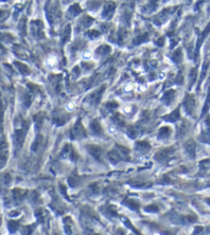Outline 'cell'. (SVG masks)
I'll list each match as a JSON object with an SVG mask.
<instances>
[{
  "label": "cell",
  "mask_w": 210,
  "mask_h": 235,
  "mask_svg": "<svg viewBox=\"0 0 210 235\" xmlns=\"http://www.w3.org/2000/svg\"><path fill=\"white\" fill-rule=\"evenodd\" d=\"M185 149H187V153L190 155L192 157L195 156V152H196V144L193 140H189V141L185 144Z\"/></svg>",
  "instance_id": "7a4b0ae2"
},
{
  "label": "cell",
  "mask_w": 210,
  "mask_h": 235,
  "mask_svg": "<svg viewBox=\"0 0 210 235\" xmlns=\"http://www.w3.org/2000/svg\"><path fill=\"white\" fill-rule=\"evenodd\" d=\"M91 127H92V130H93L95 133H97V134H101V133H102V128H101V126L99 124L98 121H94V122L92 123Z\"/></svg>",
  "instance_id": "8992f818"
},
{
  "label": "cell",
  "mask_w": 210,
  "mask_h": 235,
  "mask_svg": "<svg viewBox=\"0 0 210 235\" xmlns=\"http://www.w3.org/2000/svg\"><path fill=\"white\" fill-rule=\"evenodd\" d=\"M72 135H73L74 137H77V138H79V137H83L84 136V128L83 126H81V123H77V124L74 126L73 128V132H72Z\"/></svg>",
  "instance_id": "6da1fadb"
},
{
  "label": "cell",
  "mask_w": 210,
  "mask_h": 235,
  "mask_svg": "<svg viewBox=\"0 0 210 235\" xmlns=\"http://www.w3.org/2000/svg\"><path fill=\"white\" fill-rule=\"evenodd\" d=\"M90 152L94 157H96L98 159L100 158L101 153H102V151H101V149L99 147H90Z\"/></svg>",
  "instance_id": "52a82bcc"
},
{
  "label": "cell",
  "mask_w": 210,
  "mask_h": 235,
  "mask_svg": "<svg viewBox=\"0 0 210 235\" xmlns=\"http://www.w3.org/2000/svg\"><path fill=\"white\" fill-rule=\"evenodd\" d=\"M209 107H210V94L208 96V99H207V102H206V104H205V108H204L203 113H206L207 110H209Z\"/></svg>",
  "instance_id": "9c48e42d"
},
{
  "label": "cell",
  "mask_w": 210,
  "mask_h": 235,
  "mask_svg": "<svg viewBox=\"0 0 210 235\" xmlns=\"http://www.w3.org/2000/svg\"><path fill=\"white\" fill-rule=\"evenodd\" d=\"M84 59H90V58L92 57V52L91 51H86V52L84 53Z\"/></svg>",
  "instance_id": "30bf717a"
},
{
  "label": "cell",
  "mask_w": 210,
  "mask_h": 235,
  "mask_svg": "<svg viewBox=\"0 0 210 235\" xmlns=\"http://www.w3.org/2000/svg\"><path fill=\"white\" fill-rule=\"evenodd\" d=\"M170 134V128L169 127H164L161 129V132H160V136L162 137H165V136H168Z\"/></svg>",
  "instance_id": "ba28073f"
},
{
  "label": "cell",
  "mask_w": 210,
  "mask_h": 235,
  "mask_svg": "<svg viewBox=\"0 0 210 235\" xmlns=\"http://www.w3.org/2000/svg\"><path fill=\"white\" fill-rule=\"evenodd\" d=\"M178 119H179V108L175 110L169 117H166L165 120L169 121V122H175V121H177Z\"/></svg>",
  "instance_id": "5b68a950"
},
{
  "label": "cell",
  "mask_w": 210,
  "mask_h": 235,
  "mask_svg": "<svg viewBox=\"0 0 210 235\" xmlns=\"http://www.w3.org/2000/svg\"><path fill=\"white\" fill-rule=\"evenodd\" d=\"M170 153H172V150L171 149H168V150H164V151H161L160 153H158V155H157L156 158L158 160H160V161H163L164 159H166L167 157L169 156V154Z\"/></svg>",
  "instance_id": "277c9868"
},
{
  "label": "cell",
  "mask_w": 210,
  "mask_h": 235,
  "mask_svg": "<svg viewBox=\"0 0 210 235\" xmlns=\"http://www.w3.org/2000/svg\"><path fill=\"white\" fill-rule=\"evenodd\" d=\"M145 210H147V212H148V210H153V212H157V210H158V207L154 206V205H153V206H151V207H146V208H145Z\"/></svg>",
  "instance_id": "8fae6325"
},
{
  "label": "cell",
  "mask_w": 210,
  "mask_h": 235,
  "mask_svg": "<svg viewBox=\"0 0 210 235\" xmlns=\"http://www.w3.org/2000/svg\"><path fill=\"white\" fill-rule=\"evenodd\" d=\"M185 107H187V110L189 111V113H190L193 110V108H194L195 106V100H194V97L193 96H189L187 97V100H185Z\"/></svg>",
  "instance_id": "3957f363"
}]
</instances>
